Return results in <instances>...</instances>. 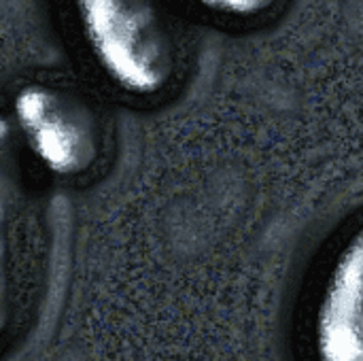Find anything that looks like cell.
Returning <instances> with one entry per match:
<instances>
[{
    "instance_id": "4",
    "label": "cell",
    "mask_w": 363,
    "mask_h": 361,
    "mask_svg": "<svg viewBox=\"0 0 363 361\" xmlns=\"http://www.w3.org/2000/svg\"><path fill=\"white\" fill-rule=\"evenodd\" d=\"M204 11L234 21H251L272 13L283 0H194Z\"/></svg>"
},
{
    "instance_id": "1",
    "label": "cell",
    "mask_w": 363,
    "mask_h": 361,
    "mask_svg": "<svg viewBox=\"0 0 363 361\" xmlns=\"http://www.w3.org/2000/svg\"><path fill=\"white\" fill-rule=\"evenodd\" d=\"M100 72L123 94H162L179 68V38L164 0H72Z\"/></svg>"
},
{
    "instance_id": "3",
    "label": "cell",
    "mask_w": 363,
    "mask_h": 361,
    "mask_svg": "<svg viewBox=\"0 0 363 361\" xmlns=\"http://www.w3.org/2000/svg\"><path fill=\"white\" fill-rule=\"evenodd\" d=\"M313 361H363V219L334 247L306 326Z\"/></svg>"
},
{
    "instance_id": "2",
    "label": "cell",
    "mask_w": 363,
    "mask_h": 361,
    "mask_svg": "<svg viewBox=\"0 0 363 361\" xmlns=\"http://www.w3.org/2000/svg\"><path fill=\"white\" fill-rule=\"evenodd\" d=\"M13 117L32 157L53 177H81L102 155V117L68 85L47 81L21 85L13 96Z\"/></svg>"
}]
</instances>
